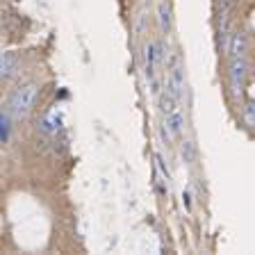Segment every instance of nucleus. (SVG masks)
<instances>
[{
	"instance_id": "11",
	"label": "nucleus",
	"mask_w": 255,
	"mask_h": 255,
	"mask_svg": "<svg viewBox=\"0 0 255 255\" xmlns=\"http://www.w3.org/2000/svg\"><path fill=\"white\" fill-rule=\"evenodd\" d=\"M242 117H244V123L249 128H255V101H249L244 105V112H242Z\"/></svg>"
},
{
	"instance_id": "4",
	"label": "nucleus",
	"mask_w": 255,
	"mask_h": 255,
	"mask_svg": "<svg viewBox=\"0 0 255 255\" xmlns=\"http://www.w3.org/2000/svg\"><path fill=\"white\" fill-rule=\"evenodd\" d=\"M157 105H159V112H162L164 117H171V114H175V112L180 110V101H178L169 89H164L162 94H159Z\"/></svg>"
},
{
	"instance_id": "10",
	"label": "nucleus",
	"mask_w": 255,
	"mask_h": 255,
	"mask_svg": "<svg viewBox=\"0 0 255 255\" xmlns=\"http://www.w3.org/2000/svg\"><path fill=\"white\" fill-rule=\"evenodd\" d=\"M182 162L185 164H194V159H196V146H194V141H182Z\"/></svg>"
},
{
	"instance_id": "9",
	"label": "nucleus",
	"mask_w": 255,
	"mask_h": 255,
	"mask_svg": "<svg viewBox=\"0 0 255 255\" xmlns=\"http://www.w3.org/2000/svg\"><path fill=\"white\" fill-rule=\"evenodd\" d=\"M157 23H159V30L164 32V34L171 30V7L166 0H159L157 2Z\"/></svg>"
},
{
	"instance_id": "2",
	"label": "nucleus",
	"mask_w": 255,
	"mask_h": 255,
	"mask_svg": "<svg viewBox=\"0 0 255 255\" xmlns=\"http://www.w3.org/2000/svg\"><path fill=\"white\" fill-rule=\"evenodd\" d=\"M246 75H249V62H246L244 55L230 59V91H233L235 98L242 94V89H244Z\"/></svg>"
},
{
	"instance_id": "12",
	"label": "nucleus",
	"mask_w": 255,
	"mask_h": 255,
	"mask_svg": "<svg viewBox=\"0 0 255 255\" xmlns=\"http://www.w3.org/2000/svg\"><path fill=\"white\" fill-rule=\"evenodd\" d=\"M9 114H11V112L5 110V112H2V117H0V134H2V141H7V137H9V128H11Z\"/></svg>"
},
{
	"instance_id": "13",
	"label": "nucleus",
	"mask_w": 255,
	"mask_h": 255,
	"mask_svg": "<svg viewBox=\"0 0 255 255\" xmlns=\"http://www.w3.org/2000/svg\"><path fill=\"white\" fill-rule=\"evenodd\" d=\"M155 162H157V166H159V171H162V175H164L166 180H169V166L164 164V157H162V155H155Z\"/></svg>"
},
{
	"instance_id": "3",
	"label": "nucleus",
	"mask_w": 255,
	"mask_h": 255,
	"mask_svg": "<svg viewBox=\"0 0 255 255\" xmlns=\"http://www.w3.org/2000/svg\"><path fill=\"white\" fill-rule=\"evenodd\" d=\"M166 89L171 91V94L180 101L182 94H185V69H182L180 64L178 66H173V69L169 71V78H166Z\"/></svg>"
},
{
	"instance_id": "5",
	"label": "nucleus",
	"mask_w": 255,
	"mask_h": 255,
	"mask_svg": "<svg viewBox=\"0 0 255 255\" xmlns=\"http://www.w3.org/2000/svg\"><path fill=\"white\" fill-rule=\"evenodd\" d=\"M246 50H249V37H246L244 32H233L228 55H230V57H242Z\"/></svg>"
},
{
	"instance_id": "7",
	"label": "nucleus",
	"mask_w": 255,
	"mask_h": 255,
	"mask_svg": "<svg viewBox=\"0 0 255 255\" xmlns=\"http://www.w3.org/2000/svg\"><path fill=\"white\" fill-rule=\"evenodd\" d=\"M62 128V117H59L57 112H50V114H46V117L41 119V123H39V130L46 134H57V130Z\"/></svg>"
},
{
	"instance_id": "14",
	"label": "nucleus",
	"mask_w": 255,
	"mask_h": 255,
	"mask_svg": "<svg viewBox=\"0 0 255 255\" xmlns=\"http://www.w3.org/2000/svg\"><path fill=\"white\" fill-rule=\"evenodd\" d=\"M182 205H185L187 210H191V194H189V189L182 191Z\"/></svg>"
},
{
	"instance_id": "8",
	"label": "nucleus",
	"mask_w": 255,
	"mask_h": 255,
	"mask_svg": "<svg viewBox=\"0 0 255 255\" xmlns=\"http://www.w3.org/2000/svg\"><path fill=\"white\" fill-rule=\"evenodd\" d=\"M16 66H18L16 53H11V50L2 53V59H0V75H2V80L11 78V75H14V71H16Z\"/></svg>"
},
{
	"instance_id": "6",
	"label": "nucleus",
	"mask_w": 255,
	"mask_h": 255,
	"mask_svg": "<svg viewBox=\"0 0 255 255\" xmlns=\"http://www.w3.org/2000/svg\"><path fill=\"white\" fill-rule=\"evenodd\" d=\"M164 126L169 128V132L173 134V139H180L182 132H185V117H182V112L178 110L171 117H164Z\"/></svg>"
},
{
	"instance_id": "1",
	"label": "nucleus",
	"mask_w": 255,
	"mask_h": 255,
	"mask_svg": "<svg viewBox=\"0 0 255 255\" xmlns=\"http://www.w3.org/2000/svg\"><path fill=\"white\" fill-rule=\"evenodd\" d=\"M37 89L39 87L34 85V82H27V85L18 87V89L9 96L7 110H9L14 117H25V114H30V110L34 107V101H37Z\"/></svg>"
}]
</instances>
